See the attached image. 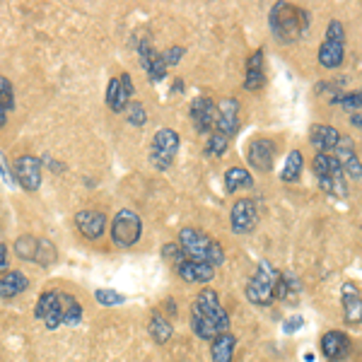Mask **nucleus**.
I'll use <instances>...</instances> for the list:
<instances>
[{
  "mask_svg": "<svg viewBox=\"0 0 362 362\" xmlns=\"http://www.w3.org/2000/svg\"><path fill=\"white\" fill-rule=\"evenodd\" d=\"M269 27L271 34L276 36L280 44H295L312 27V15L309 10L297 8L290 3H276L269 13Z\"/></svg>",
  "mask_w": 362,
  "mask_h": 362,
  "instance_id": "obj_1",
  "label": "nucleus"
},
{
  "mask_svg": "<svg viewBox=\"0 0 362 362\" xmlns=\"http://www.w3.org/2000/svg\"><path fill=\"white\" fill-rule=\"evenodd\" d=\"M179 246L186 254V259L191 261H203L218 269L220 264H225V249L218 239L208 237L206 232L193 227H183L179 232Z\"/></svg>",
  "mask_w": 362,
  "mask_h": 362,
  "instance_id": "obj_2",
  "label": "nucleus"
},
{
  "mask_svg": "<svg viewBox=\"0 0 362 362\" xmlns=\"http://www.w3.org/2000/svg\"><path fill=\"white\" fill-rule=\"evenodd\" d=\"M312 172L317 176V183L326 196L333 198H348V179L343 174V165L333 155L317 152L312 162Z\"/></svg>",
  "mask_w": 362,
  "mask_h": 362,
  "instance_id": "obj_3",
  "label": "nucleus"
},
{
  "mask_svg": "<svg viewBox=\"0 0 362 362\" xmlns=\"http://www.w3.org/2000/svg\"><path fill=\"white\" fill-rule=\"evenodd\" d=\"M278 278H280V273L276 271V266H271V261H261L251 280L246 282V300L256 307H271L276 302L273 290H276Z\"/></svg>",
  "mask_w": 362,
  "mask_h": 362,
  "instance_id": "obj_4",
  "label": "nucleus"
},
{
  "mask_svg": "<svg viewBox=\"0 0 362 362\" xmlns=\"http://www.w3.org/2000/svg\"><path fill=\"white\" fill-rule=\"evenodd\" d=\"M181 138L174 128H160L152 138V148H150V162L155 169L165 172L174 165V157L179 152Z\"/></svg>",
  "mask_w": 362,
  "mask_h": 362,
  "instance_id": "obj_5",
  "label": "nucleus"
},
{
  "mask_svg": "<svg viewBox=\"0 0 362 362\" xmlns=\"http://www.w3.org/2000/svg\"><path fill=\"white\" fill-rule=\"evenodd\" d=\"M140 237H143V220H140L138 213L123 208V211H119L116 215H114V220H112V241L114 244L128 249V246L138 244Z\"/></svg>",
  "mask_w": 362,
  "mask_h": 362,
  "instance_id": "obj_6",
  "label": "nucleus"
},
{
  "mask_svg": "<svg viewBox=\"0 0 362 362\" xmlns=\"http://www.w3.org/2000/svg\"><path fill=\"white\" fill-rule=\"evenodd\" d=\"M193 309L213 324L218 335L229 331V314L225 312L223 302H220V295L215 290H211V287H203V290L198 292L196 302H193Z\"/></svg>",
  "mask_w": 362,
  "mask_h": 362,
  "instance_id": "obj_7",
  "label": "nucleus"
},
{
  "mask_svg": "<svg viewBox=\"0 0 362 362\" xmlns=\"http://www.w3.org/2000/svg\"><path fill=\"white\" fill-rule=\"evenodd\" d=\"M135 85L130 80L128 73H121V75L112 77L107 85V107L112 109L114 114H121L128 109V104L133 102Z\"/></svg>",
  "mask_w": 362,
  "mask_h": 362,
  "instance_id": "obj_8",
  "label": "nucleus"
},
{
  "mask_svg": "<svg viewBox=\"0 0 362 362\" xmlns=\"http://www.w3.org/2000/svg\"><path fill=\"white\" fill-rule=\"evenodd\" d=\"M259 225V208L251 198H239L229 213V227L234 234H251Z\"/></svg>",
  "mask_w": 362,
  "mask_h": 362,
  "instance_id": "obj_9",
  "label": "nucleus"
},
{
  "mask_svg": "<svg viewBox=\"0 0 362 362\" xmlns=\"http://www.w3.org/2000/svg\"><path fill=\"white\" fill-rule=\"evenodd\" d=\"M191 123L201 135H211L218 128V104L208 97H198L191 102Z\"/></svg>",
  "mask_w": 362,
  "mask_h": 362,
  "instance_id": "obj_10",
  "label": "nucleus"
},
{
  "mask_svg": "<svg viewBox=\"0 0 362 362\" xmlns=\"http://www.w3.org/2000/svg\"><path fill=\"white\" fill-rule=\"evenodd\" d=\"M15 179L24 191L34 193L41 188V160L36 155H22L15 162Z\"/></svg>",
  "mask_w": 362,
  "mask_h": 362,
  "instance_id": "obj_11",
  "label": "nucleus"
},
{
  "mask_svg": "<svg viewBox=\"0 0 362 362\" xmlns=\"http://www.w3.org/2000/svg\"><path fill=\"white\" fill-rule=\"evenodd\" d=\"M276 143L269 138H256L246 148V162L254 167L256 172H271L273 162H276Z\"/></svg>",
  "mask_w": 362,
  "mask_h": 362,
  "instance_id": "obj_12",
  "label": "nucleus"
},
{
  "mask_svg": "<svg viewBox=\"0 0 362 362\" xmlns=\"http://www.w3.org/2000/svg\"><path fill=\"white\" fill-rule=\"evenodd\" d=\"M319 348H322V355L326 360L338 362V360H343V358H348L350 355V338L343 331H335V329H331V331H326L322 335Z\"/></svg>",
  "mask_w": 362,
  "mask_h": 362,
  "instance_id": "obj_13",
  "label": "nucleus"
},
{
  "mask_svg": "<svg viewBox=\"0 0 362 362\" xmlns=\"http://www.w3.org/2000/svg\"><path fill=\"white\" fill-rule=\"evenodd\" d=\"M218 133L225 138H232L239 130V102L234 97H227L218 104Z\"/></svg>",
  "mask_w": 362,
  "mask_h": 362,
  "instance_id": "obj_14",
  "label": "nucleus"
},
{
  "mask_svg": "<svg viewBox=\"0 0 362 362\" xmlns=\"http://www.w3.org/2000/svg\"><path fill=\"white\" fill-rule=\"evenodd\" d=\"M176 273L183 282H193V285H208V282L215 278V266L211 264H203V261H181L176 266Z\"/></svg>",
  "mask_w": 362,
  "mask_h": 362,
  "instance_id": "obj_15",
  "label": "nucleus"
},
{
  "mask_svg": "<svg viewBox=\"0 0 362 362\" xmlns=\"http://www.w3.org/2000/svg\"><path fill=\"white\" fill-rule=\"evenodd\" d=\"M75 225L87 239H99L107 229V215L102 211H80L75 215Z\"/></svg>",
  "mask_w": 362,
  "mask_h": 362,
  "instance_id": "obj_16",
  "label": "nucleus"
},
{
  "mask_svg": "<svg viewBox=\"0 0 362 362\" xmlns=\"http://www.w3.org/2000/svg\"><path fill=\"white\" fill-rule=\"evenodd\" d=\"M338 140H340V133H338V128H333V126L314 123L312 128H309V143L317 148V152L331 155L335 150V145H338Z\"/></svg>",
  "mask_w": 362,
  "mask_h": 362,
  "instance_id": "obj_17",
  "label": "nucleus"
},
{
  "mask_svg": "<svg viewBox=\"0 0 362 362\" xmlns=\"http://www.w3.org/2000/svg\"><path fill=\"white\" fill-rule=\"evenodd\" d=\"M266 85V70H264V49H256L254 54L246 59V77L244 90L256 92Z\"/></svg>",
  "mask_w": 362,
  "mask_h": 362,
  "instance_id": "obj_18",
  "label": "nucleus"
},
{
  "mask_svg": "<svg viewBox=\"0 0 362 362\" xmlns=\"http://www.w3.org/2000/svg\"><path fill=\"white\" fill-rule=\"evenodd\" d=\"M340 300H343V317H345V324H360L362 322V297L358 292V287L353 285V282H345L343 285V295H340Z\"/></svg>",
  "mask_w": 362,
  "mask_h": 362,
  "instance_id": "obj_19",
  "label": "nucleus"
},
{
  "mask_svg": "<svg viewBox=\"0 0 362 362\" xmlns=\"http://www.w3.org/2000/svg\"><path fill=\"white\" fill-rule=\"evenodd\" d=\"M29 287V278L20 271H8L0 278V300H13Z\"/></svg>",
  "mask_w": 362,
  "mask_h": 362,
  "instance_id": "obj_20",
  "label": "nucleus"
},
{
  "mask_svg": "<svg viewBox=\"0 0 362 362\" xmlns=\"http://www.w3.org/2000/svg\"><path fill=\"white\" fill-rule=\"evenodd\" d=\"M234 348H237V338L232 333H220L211 340V358L213 362H232Z\"/></svg>",
  "mask_w": 362,
  "mask_h": 362,
  "instance_id": "obj_21",
  "label": "nucleus"
},
{
  "mask_svg": "<svg viewBox=\"0 0 362 362\" xmlns=\"http://www.w3.org/2000/svg\"><path fill=\"white\" fill-rule=\"evenodd\" d=\"M343 61H345V44H335V41L324 39L322 49H319V63H322V68L335 70V68L343 66Z\"/></svg>",
  "mask_w": 362,
  "mask_h": 362,
  "instance_id": "obj_22",
  "label": "nucleus"
},
{
  "mask_svg": "<svg viewBox=\"0 0 362 362\" xmlns=\"http://www.w3.org/2000/svg\"><path fill=\"white\" fill-rule=\"evenodd\" d=\"M254 186V176L244 169V167H229L225 172V191L227 193H234L239 188H251Z\"/></svg>",
  "mask_w": 362,
  "mask_h": 362,
  "instance_id": "obj_23",
  "label": "nucleus"
},
{
  "mask_svg": "<svg viewBox=\"0 0 362 362\" xmlns=\"http://www.w3.org/2000/svg\"><path fill=\"white\" fill-rule=\"evenodd\" d=\"M63 304V326H77L82 322V304L68 292H61Z\"/></svg>",
  "mask_w": 362,
  "mask_h": 362,
  "instance_id": "obj_24",
  "label": "nucleus"
},
{
  "mask_svg": "<svg viewBox=\"0 0 362 362\" xmlns=\"http://www.w3.org/2000/svg\"><path fill=\"white\" fill-rule=\"evenodd\" d=\"M148 331L152 335V340L155 343H167V340L172 338V324L167 322L165 317H162L160 312H152V317H150V324H148Z\"/></svg>",
  "mask_w": 362,
  "mask_h": 362,
  "instance_id": "obj_25",
  "label": "nucleus"
},
{
  "mask_svg": "<svg viewBox=\"0 0 362 362\" xmlns=\"http://www.w3.org/2000/svg\"><path fill=\"white\" fill-rule=\"evenodd\" d=\"M59 302H61V292L59 290L41 292L39 300H36V307H34V317L44 322V319L49 317L51 312H54V307H59Z\"/></svg>",
  "mask_w": 362,
  "mask_h": 362,
  "instance_id": "obj_26",
  "label": "nucleus"
},
{
  "mask_svg": "<svg viewBox=\"0 0 362 362\" xmlns=\"http://www.w3.org/2000/svg\"><path fill=\"white\" fill-rule=\"evenodd\" d=\"M302 167H304V157H302V152L300 150H292L290 155H287V160H285V167H282V174H280V179L282 181H297L300 179V174H302Z\"/></svg>",
  "mask_w": 362,
  "mask_h": 362,
  "instance_id": "obj_27",
  "label": "nucleus"
},
{
  "mask_svg": "<svg viewBox=\"0 0 362 362\" xmlns=\"http://www.w3.org/2000/svg\"><path fill=\"white\" fill-rule=\"evenodd\" d=\"M297 290H300V282H297V278L292 276V273H280L273 295H276V300H290V295H292V292H297Z\"/></svg>",
  "mask_w": 362,
  "mask_h": 362,
  "instance_id": "obj_28",
  "label": "nucleus"
},
{
  "mask_svg": "<svg viewBox=\"0 0 362 362\" xmlns=\"http://www.w3.org/2000/svg\"><path fill=\"white\" fill-rule=\"evenodd\" d=\"M191 331L198 335L201 340H213L218 331H215V326L211 322H208L206 317H201V314L196 312V309L191 307Z\"/></svg>",
  "mask_w": 362,
  "mask_h": 362,
  "instance_id": "obj_29",
  "label": "nucleus"
},
{
  "mask_svg": "<svg viewBox=\"0 0 362 362\" xmlns=\"http://www.w3.org/2000/svg\"><path fill=\"white\" fill-rule=\"evenodd\" d=\"M227 148H229V138H225L223 133L213 130V133L208 135L206 148H203V152H206L208 157H223L225 152H227Z\"/></svg>",
  "mask_w": 362,
  "mask_h": 362,
  "instance_id": "obj_30",
  "label": "nucleus"
},
{
  "mask_svg": "<svg viewBox=\"0 0 362 362\" xmlns=\"http://www.w3.org/2000/svg\"><path fill=\"white\" fill-rule=\"evenodd\" d=\"M36 249H39V239L31 237V234H24V237L15 241V251L24 261H36Z\"/></svg>",
  "mask_w": 362,
  "mask_h": 362,
  "instance_id": "obj_31",
  "label": "nucleus"
},
{
  "mask_svg": "<svg viewBox=\"0 0 362 362\" xmlns=\"http://www.w3.org/2000/svg\"><path fill=\"white\" fill-rule=\"evenodd\" d=\"M331 155L340 162V165H345V162H350L353 157H358V152H355L353 138H348V135H340L338 145H335V150L331 152Z\"/></svg>",
  "mask_w": 362,
  "mask_h": 362,
  "instance_id": "obj_32",
  "label": "nucleus"
},
{
  "mask_svg": "<svg viewBox=\"0 0 362 362\" xmlns=\"http://www.w3.org/2000/svg\"><path fill=\"white\" fill-rule=\"evenodd\" d=\"M0 109H3V112H13V109H15L13 82H10L5 75H0Z\"/></svg>",
  "mask_w": 362,
  "mask_h": 362,
  "instance_id": "obj_33",
  "label": "nucleus"
},
{
  "mask_svg": "<svg viewBox=\"0 0 362 362\" xmlns=\"http://www.w3.org/2000/svg\"><path fill=\"white\" fill-rule=\"evenodd\" d=\"M94 300H97L102 307H116V304H123L126 297L121 295L116 290H109V287H99L97 292H94Z\"/></svg>",
  "mask_w": 362,
  "mask_h": 362,
  "instance_id": "obj_34",
  "label": "nucleus"
},
{
  "mask_svg": "<svg viewBox=\"0 0 362 362\" xmlns=\"http://www.w3.org/2000/svg\"><path fill=\"white\" fill-rule=\"evenodd\" d=\"M126 116H128V123L130 126H138V128H140V126L148 123V112H145L143 104L135 102V99L128 104V109H126Z\"/></svg>",
  "mask_w": 362,
  "mask_h": 362,
  "instance_id": "obj_35",
  "label": "nucleus"
},
{
  "mask_svg": "<svg viewBox=\"0 0 362 362\" xmlns=\"http://www.w3.org/2000/svg\"><path fill=\"white\" fill-rule=\"evenodd\" d=\"M167 70H169V68H167L165 61H162V54H157L155 61H152L150 66L145 68V73H148L150 82H162L167 77Z\"/></svg>",
  "mask_w": 362,
  "mask_h": 362,
  "instance_id": "obj_36",
  "label": "nucleus"
},
{
  "mask_svg": "<svg viewBox=\"0 0 362 362\" xmlns=\"http://www.w3.org/2000/svg\"><path fill=\"white\" fill-rule=\"evenodd\" d=\"M340 107L345 109V112H358V109L362 107V87L360 90H355V92H345V94H340Z\"/></svg>",
  "mask_w": 362,
  "mask_h": 362,
  "instance_id": "obj_37",
  "label": "nucleus"
},
{
  "mask_svg": "<svg viewBox=\"0 0 362 362\" xmlns=\"http://www.w3.org/2000/svg\"><path fill=\"white\" fill-rule=\"evenodd\" d=\"M326 39L335 41V44H345V27L340 20H331L326 27Z\"/></svg>",
  "mask_w": 362,
  "mask_h": 362,
  "instance_id": "obj_38",
  "label": "nucleus"
},
{
  "mask_svg": "<svg viewBox=\"0 0 362 362\" xmlns=\"http://www.w3.org/2000/svg\"><path fill=\"white\" fill-rule=\"evenodd\" d=\"M162 256H165L167 261H172L174 266H179L181 261H186V254H183V249L179 244H165L162 246Z\"/></svg>",
  "mask_w": 362,
  "mask_h": 362,
  "instance_id": "obj_39",
  "label": "nucleus"
},
{
  "mask_svg": "<svg viewBox=\"0 0 362 362\" xmlns=\"http://www.w3.org/2000/svg\"><path fill=\"white\" fill-rule=\"evenodd\" d=\"M183 54H186V49H183V46H169L167 51H162V61H165L167 68H172V66H176V63L183 59Z\"/></svg>",
  "mask_w": 362,
  "mask_h": 362,
  "instance_id": "obj_40",
  "label": "nucleus"
},
{
  "mask_svg": "<svg viewBox=\"0 0 362 362\" xmlns=\"http://www.w3.org/2000/svg\"><path fill=\"white\" fill-rule=\"evenodd\" d=\"M343 174H345V179H353V181L362 179V162L358 160V157H353L350 162H345V165H343Z\"/></svg>",
  "mask_w": 362,
  "mask_h": 362,
  "instance_id": "obj_41",
  "label": "nucleus"
},
{
  "mask_svg": "<svg viewBox=\"0 0 362 362\" xmlns=\"http://www.w3.org/2000/svg\"><path fill=\"white\" fill-rule=\"evenodd\" d=\"M44 326L49 331H59V326H63V304L59 302V307H54V312L44 319Z\"/></svg>",
  "mask_w": 362,
  "mask_h": 362,
  "instance_id": "obj_42",
  "label": "nucleus"
},
{
  "mask_svg": "<svg viewBox=\"0 0 362 362\" xmlns=\"http://www.w3.org/2000/svg\"><path fill=\"white\" fill-rule=\"evenodd\" d=\"M302 326H304V319L300 317V314H295V317H290L285 324H282V331H285V333H297Z\"/></svg>",
  "mask_w": 362,
  "mask_h": 362,
  "instance_id": "obj_43",
  "label": "nucleus"
},
{
  "mask_svg": "<svg viewBox=\"0 0 362 362\" xmlns=\"http://www.w3.org/2000/svg\"><path fill=\"white\" fill-rule=\"evenodd\" d=\"M0 176H3V181H5V183H13V174H10L8 165H5V157H3V152H0Z\"/></svg>",
  "mask_w": 362,
  "mask_h": 362,
  "instance_id": "obj_44",
  "label": "nucleus"
},
{
  "mask_svg": "<svg viewBox=\"0 0 362 362\" xmlns=\"http://www.w3.org/2000/svg\"><path fill=\"white\" fill-rule=\"evenodd\" d=\"M0 271H8V246L0 244Z\"/></svg>",
  "mask_w": 362,
  "mask_h": 362,
  "instance_id": "obj_45",
  "label": "nucleus"
},
{
  "mask_svg": "<svg viewBox=\"0 0 362 362\" xmlns=\"http://www.w3.org/2000/svg\"><path fill=\"white\" fill-rule=\"evenodd\" d=\"M350 123H353L355 128H362V109H360V112H355L353 116H350Z\"/></svg>",
  "mask_w": 362,
  "mask_h": 362,
  "instance_id": "obj_46",
  "label": "nucleus"
},
{
  "mask_svg": "<svg viewBox=\"0 0 362 362\" xmlns=\"http://www.w3.org/2000/svg\"><path fill=\"white\" fill-rule=\"evenodd\" d=\"M5 123H8V112H3V109H0V128H3Z\"/></svg>",
  "mask_w": 362,
  "mask_h": 362,
  "instance_id": "obj_47",
  "label": "nucleus"
},
{
  "mask_svg": "<svg viewBox=\"0 0 362 362\" xmlns=\"http://www.w3.org/2000/svg\"><path fill=\"white\" fill-rule=\"evenodd\" d=\"M174 92H183V82L181 80H176V85L172 87V94H174Z\"/></svg>",
  "mask_w": 362,
  "mask_h": 362,
  "instance_id": "obj_48",
  "label": "nucleus"
}]
</instances>
